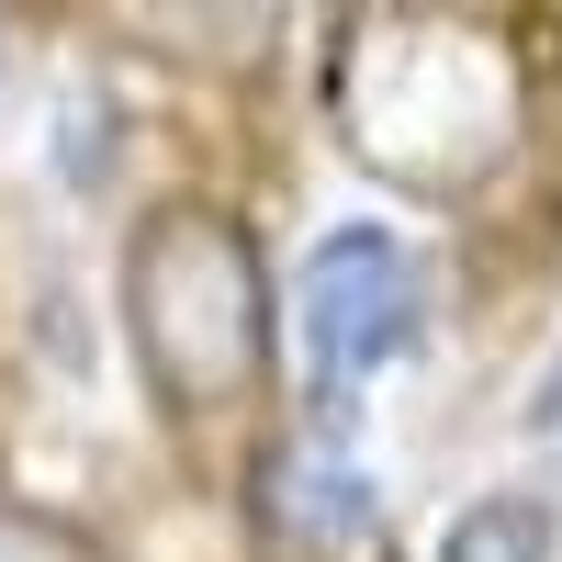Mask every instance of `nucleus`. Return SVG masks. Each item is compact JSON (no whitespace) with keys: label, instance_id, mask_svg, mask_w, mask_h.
I'll return each instance as SVG.
<instances>
[{"label":"nucleus","instance_id":"nucleus-1","mask_svg":"<svg viewBox=\"0 0 562 562\" xmlns=\"http://www.w3.org/2000/svg\"><path fill=\"white\" fill-rule=\"evenodd\" d=\"M124 315H135V349H147V383L180 416L248 405L259 360H270V281H259V248L214 203H158L135 225Z\"/></svg>","mask_w":562,"mask_h":562},{"label":"nucleus","instance_id":"nucleus-2","mask_svg":"<svg viewBox=\"0 0 562 562\" xmlns=\"http://www.w3.org/2000/svg\"><path fill=\"white\" fill-rule=\"evenodd\" d=\"M293 304H304L315 383H371L416 326V259H405L394 225H338V237H315Z\"/></svg>","mask_w":562,"mask_h":562},{"label":"nucleus","instance_id":"nucleus-3","mask_svg":"<svg viewBox=\"0 0 562 562\" xmlns=\"http://www.w3.org/2000/svg\"><path fill=\"white\" fill-rule=\"evenodd\" d=\"M439 562H551V506L540 495H473L439 529Z\"/></svg>","mask_w":562,"mask_h":562},{"label":"nucleus","instance_id":"nucleus-4","mask_svg":"<svg viewBox=\"0 0 562 562\" xmlns=\"http://www.w3.org/2000/svg\"><path fill=\"white\" fill-rule=\"evenodd\" d=\"M0 562H90V540L57 529L45 506H0Z\"/></svg>","mask_w":562,"mask_h":562},{"label":"nucleus","instance_id":"nucleus-5","mask_svg":"<svg viewBox=\"0 0 562 562\" xmlns=\"http://www.w3.org/2000/svg\"><path fill=\"white\" fill-rule=\"evenodd\" d=\"M529 416H540V428H562V360H551V383H540V405H529Z\"/></svg>","mask_w":562,"mask_h":562}]
</instances>
